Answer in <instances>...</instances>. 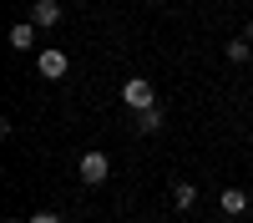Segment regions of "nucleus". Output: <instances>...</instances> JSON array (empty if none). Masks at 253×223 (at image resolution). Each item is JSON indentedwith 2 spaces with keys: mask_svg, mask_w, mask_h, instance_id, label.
Masks as SVG:
<instances>
[{
  "mask_svg": "<svg viewBox=\"0 0 253 223\" xmlns=\"http://www.w3.org/2000/svg\"><path fill=\"white\" fill-rule=\"evenodd\" d=\"M122 101H126V107H132V112H152V107H157V91H152V81L132 76V81H126V87H122Z\"/></svg>",
  "mask_w": 253,
  "mask_h": 223,
  "instance_id": "f257e3e1",
  "label": "nucleus"
},
{
  "mask_svg": "<svg viewBox=\"0 0 253 223\" xmlns=\"http://www.w3.org/2000/svg\"><path fill=\"white\" fill-rule=\"evenodd\" d=\"M76 173H81V182H86V188H101V182L112 178V157H107V152H86Z\"/></svg>",
  "mask_w": 253,
  "mask_h": 223,
  "instance_id": "f03ea898",
  "label": "nucleus"
},
{
  "mask_svg": "<svg viewBox=\"0 0 253 223\" xmlns=\"http://www.w3.org/2000/svg\"><path fill=\"white\" fill-rule=\"evenodd\" d=\"M36 71H41V76H46V81H61V76H66V71H71V56L51 46V51H41V56H36Z\"/></svg>",
  "mask_w": 253,
  "mask_h": 223,
  "instance_id": "7ed1b4c3",
  "label": "nucleus"
},
{
  "mask_svg": "<svg viewBox=\"0 0 253 223\" xmlns=\"http://www.w3.org/2000/svg\"><path fill=\"white\" fill-rule=\"evenodd\" d=\"M31 20H36V31H51V26H61V5H56V0H36Z\"/></svg>",
  "mask_w": 253,
  "mask_h": 223,
  "instance_id": "20e7f679",
  "label": "nucleus"
},
{
  "mask_svg": "<svg viewBox=\"0 0 253 223\" xmlns=\"http://www.w3.org/2000/svg\"><path fill=\"white\" fill-rule=\"evenodd\" d=\"M218 208H223V213H233V218H238V213H248V193H243V188H223Z\"/></svg>",
  "mask_w": 253,
  "mask_h": 223,
  "instance_id": "39448f33",
  "label": "nucleus"
},
{
  "mask_svg": "<svg viewBox=\"0 0 253 223\" xmlns=\"http://www.w3.org/2000/svg\"><path fill=\"white\" fill-rule=\"evenodd\" d=\"M31 41H36V20H20V26L10 31V46L15 51H31Z\"/></svg>",
  "mask_w": 253,
  "mask_h": 223,
  "instance_id": "423d86ee",
  "label": "nucleus"
},
{
  "mask_svg": "<svg viewBox=\"0 0 253 223\" xmlns=\"http://www.w3.org/2000/svg\"><path fill=\"white\" fill-rule=\"evenodd\" d=\"M172 203L177 208H193L198 203V182H172Z\"/></svg>",
  "mask_w": 253,
  "mask_h": 223,
  "instance_id": "0eeeda50",
  "label": "nucleus"
},
{
  "mask_svg": "<svg viewBox=\"0 0 253 223\" xmlns=\"http://www.w3.org/2000/svg\"><path fill=\"white\" fill-rule=\"evenodd\" d=\"M137 127H142L147 137H152V132L162 127V112H157V107H152V112H137Z\"/></svg>",
  "mask_w": 253,
  "mask_h": 223,
  "instance_id": "6e6552de",
  "label": "nucleus"
},
{
  "mask_svg": "<svg viewBox=\"0 0 253 223\" xmlns=\"http://www.w3.org/2000/svg\"><path fill=\"white\" fill-rule=\"evenodd\" d=\"M253 56V46H248V41L238 36V41H228V61H248Z\"/></svg>",
  "mask_w": 253,
  "mask_h": 223,
  "instance_id": "1a4fd4ad",
  "label": "nucleus"
},
{
  "mask_svg": "<svg viewBox=\"0 0 253 223\" xmlns=\"http://www.w3.org/2000/svg\"><path fill=\"white\" fill-rule=\"evenodd\" d=\"M31 223H61V213H31Z\"/></svg>",
  "mask_w": 253,
  "mask_h": 223,
  "instance_id": "9d476101",
  "label": "nucleus"
},
{
  "mask_svg": "<svg viewBox=\"0 0 253 223\" xmlns=\"http://www.w3.org/2000/svg\"><path fill=\"white\" fill-rule=\"evenodd\" d=\"M243 41H248V46H253V20H248V31H243Z\"/></svg>",
  "mask_w": 253,
  "mask_h": 223,
  "instance_id": "9b49d317",
  "label": "nucleus"
},
{
  "mask_svg": "<svg viewBox=\"0 0 253 223\" xmlns=\"http://www.w3.org/2000/svg\"><path fill=\"white\" fill-rule=\"evenodd\" d=\"M5 223H31V218H5Z\"/></svg>",
  "mask_w": 253,
  "mask_h": 223,
  "instance_id": "f8f14e48",
  "label": "nucleus"
},
{
  "mask_svg": "<svg viewBox=\"0 0 253 223\" xmlns=\"http://www.w3.org/2000/svg\"><path fill=\"white\" fill-rule=\"evenodd\" d=\"M172 223H177V218H172Z\"/></svg>",
  "mask_w": 253,
  "mask_h": 223,
  "instance_id": "ddd939ff",
  "label": "nucleus"
}]
</instances>
